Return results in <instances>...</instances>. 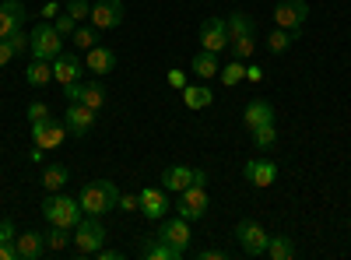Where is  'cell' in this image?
I'll use <instances>...</instances> for the list:
<instances>
[{"instance_id":"obj_1","label":"cell","mask_w":351,"mask_h":260,"mask_svg":"<svg viewBox=\"0 0 351 260\" xmlns=\"http://www.w3.org/2000/svg\"><path fill=\"white\" fill-rule=\"evenodd\" d=\"M84 215H106V211H116V204H120V187L109 183V180H88L77 193Z\"/></svg>"},{"instance_id":"obj_40","label":"cell","mask_w":351,"mask_h":260,"mask_svg":"<svg viewBox=\"0 0 351 260\" xmlns=\"http://www.w3.org/2000/svg\"><path fill=\"white\" fill-rule=\"evenodd\" d=\"M120 211H141V193H120Z\"/></svg>"},{"instance_id":"obj_48","label":"cell","mask_w":351,"mask_h":260,"mask_svg":"<svg viewBox=\"0 0 351 260\" xmlns=\"http://www.w3.org/2000/svg\"><path fill=\"white\" fill-rule=\"evenodd\" d=\"M193 183H197V187H208V172H204V169H193Z\"/></svg>"},{"instance_id":"obj_30","label":"cell","mask_w":351,"mask_h":260,"mask_svg":"<svg viewBox=\"0 0 351 260\" xmlns=\"http://www.w3.org/2000/svg\"><path fill=\"white\" fill-rule=\"evenodd\" d=\"M250 137H253V148H256V152H267V148H274V144H278V127H274V123L253 127Z\"/></svg>"},{"instance_id":"obj_25","label":"cell","mask_w":351,"mask_h":260,"mask_svg":"<svg viewBox=\"0 0 351 260\" xmlns=\"http://www.w3.org/2000/svg\"><path fill=\"white\" fill-rule=\"evenodd\" d=\"M193 74L197 78H204V81H208V78H218V71H221V64H218V53H211V49H200L197 56H193Z\"/></svg>"},{"instance_id":"obj_4","label":"cell","mask_w":351,"mask_h":260,"mask_svg":"<svg viewBox=\"0 0 351 260\" xmlns=\"http://www.w3.org/2000/svg\"><path fill=\"white\" fill-rule=\"evenodd\" d=\"M28 36H32V56H39V60H56L64 53V36L49 21H39Z\"/></svg>"},{"instance_id":"obj_46","label":"cell","mask_w":351,"mask_h":260,"mask_svg":"<svg viewBox=\"0 0 351 260\" xmlns=\"http://www.w3.org/2000/svg\"><path fill=\"white\" fill-rule=\"evenodd\" d=\"M95 257H99V260H120L123 253H120V250H109V246H102V250H99Z\"/></svg>"},{"instance_id":"obj_9","label":"cell","mask_w":351,"mask_h":260,"mask_svg":"<svg viewBox=\"0 0 351 260\" xmlns=\"http://www.w3.org/2000/svg\"><path fill=\"white\" fill-rule=\"evenodd\" d=\"M204 211H208V187H197V183H190V187L180 193V204H176V215H183L186 222H197V218H204Z\"/></svg>"},{"instance_id":"obj_50","label":"cell","mask_w":351,"mask_h":260,"mask_svg":"<svg viewBox=\"0 0 351 260\" xmlns=\"http://www.w3.org/2000/svg\"><path fill=\"white\" fill-rule=\"evenodd\" d=\"M348 233H351V218H348Z\"/></svg>"},{"instance_id":"obj_15","label":"cell","mask_w":351,"mask_h":260,"mask_svg":"<svg viewBox=\"0 0 351 260\" xmlns=\"http://www.w3.org/2000/svg\"><path fill=\"white\" fill-rule=\"evenodd\" d=\"M81 74H84V64H81L77 53H60V56L53 60V81L74 84V81H81Z\"/></svg>"},{"instance_id":"obj_42","label":"cell","mask_w":351,"mask_h":260,"mask_svg":"<svg viewBox=\"0 0 351 260\" xmlns=\"http://www.w3.org/2000/svg\"><path fill=\"white\" fill-rule=\"evenodd\" d=\"M14 60V49H11V43L8 39H0V67H8Z\"/></svg>"},{"instance_id":"obj_38","label":"cell","mask_w":351,"mask_h":260,"mask_svg":"<svg viewBox=\"0 0 351 260\" xmlns=\"http://www.w3.org/2000/svg\"><path fill=\"white\" fill-rule=\"evenodd\" d=\"M49 117H53V113H49L46 102H32V106H28V120H32V123H43V120H49Z\"/></svg>"},{"instance_id":"obj_37","label":"cell","mask_w":351,"mask_h":260,"mask_svg":"<svg viewBox=\"0 0 351 260\" xmlns=\"http://www.w3.org/2000/svg\"><path fill=\"white\" fill-rule=\"evenodd\" d=\"M53 28H56V32H60V36L67 39V36H74V28H77V21H74V18H71L67 11H60V14L53 18Z\"/></svg>"},{"instance_id":"obj_28","label":"cell","mask_w":351,"mask_h":260,"mask_svg":"<svg viewBox=\"0 0 351 260\" xmlns=\"http://www.w3.org/2000/svg\"><path fill=\"white\" fill-rule=\"evenodd\" d=\"M43 236H46V250H49V253H64V250L74 243L71 228H60V225H49V233H43Z\"/></svg>"},{"instance_id":"obj_11","label":"cell","mask_w":351,"mask_h":260,"mask_svg":"<svg viewBox=\"0 0 351 260\" xmlns=\"http://www.w3.org/2000/svg\"><path fill=\"white\" fill-rule=\"evenodd\" d=\"M172 208V200H169V190L165 187H144L141 190V215L144 218H152V222H162Z\"/></svg>"},{"instance_id":"obj_33","label":"cell","mask_w":351,"mask_h":260,"mask_svg":"<svg viewBox=\"0 0 351 260\" xmlns=\"http://www.w3.org/2000/svg\"><path fill=\"white\" fill-rule=\"evenodd\" d=\"M71 39H74L77 49H92V46L99 43V28H95V25H77Z\"/></svg>"},{"instance_id":"obj_45","label":"cell","mask_w":351,"mask_h":260,"mask_svg":"<svg viewBox=\"0 0 351 260\" xmlns=\"http://www.w3.org/2000/svg\"><path fill=\"white\" fill-rule=\"evenodd\" d=\"M60 14V4H56V0H46V8H43V18L49 21V18H56Z\"/></svg>"},{"instance_id":"obj_7","label":"cell","mask_w":351,"mask_h":260,"mask_svg":"<svg viewBox=\"0 0 351 260\" xmlns=\"http://www.w3.org/2000/svg\"><path fill=\"white\" fill-rule=\"evenodd\" d=\"M127 18V8H123V0H99V4H92V21L99 32H109V28H120Z\"/></svg>"},{"instance_id":"obj_19","label":"cell","mask_w":351,"mask_h":260,"mask_svg":"<svg viewBox=\"0 0 351 260\" xmlns=\"http://www.w3.org/2000/svg\"><path fill=\"white\" fill-rule=\"evenodd\" d=\"M14 246H18V260H39L46 253V236L32 228V233L14 236Z\"/></svg>"},{"instance_id":"obj_8","label":"cell","mask_w":351,"mask_h":260,"mask_svg":"<svg viewBox=\"0 0 351 260\" xmlns=\"http://www.w3.org/2000/svg\"><path fill=\"white\" fill-rule=\"evenodd\" d=\"M67 137V123L64 120H43V123H32V144L43 152H53V148H60Z\"/></svg>"},{"instance_id":"obj_17","label":"cell","mask_w":351,"mask_h":260,"mask_svg":"<svg viewBox=\"0 0 351 260\" xmlns=\"http://www.w3.org/2000/svg\"><path fill=\"white\" fill-rule=\"evenodd\" d=\"M84 71H92L95 78H106V74H112L116 71V49H109V46H92L88 49V60H84Z\"/></svg>"},{"instance_id":"obj_6","label":"cell","mask_w":351,"mask_h":260,"mask_svg":"<svg viewBox=\"0 0 351 260\" xmlns=\"http://www.w3.org/2000/svg\"><path fill=\"white\" fill-rule=\"evenodd\" d=\"M64 99L67 102H84L88 109H102L106 106V84L102 81H74V84H64Z\"/></svg>"},{"instance_id":"obj_31","label":"cell","mask_w":351,"mask_h":260,"mask_svg":"<svg viewBox=\"0 0 351 260\" xmlns=\"http://www.w3.org/2000/svg\"><path fill=\"white\" fill-rule=\"evenodd\" d=\"M225 25H228V43H232V39H243V36H250V32H256L253 21H250L246 14H232V18H225Z\"/></svg>"},{"instance_id":"obj_29","label":"cell","mask_w":351,"mask_h":260,"mask_svg":"<svg viewBox=\"0 0 351 260\" xmlns=\"http://www.w3.org/2000/svg\"><path fill=\"white\" fill-rule=\"evenodd\" d=\"M263 257H271V260H291L295 257V243H291L288 236H271L267 239V253Z\"/></svg>"},{"instance_id":"obj_14","label":"cell","mask_w":351,"mask_h":260,"mask_svg":"<svg viewBox=\"0 0 351 260\" xmlns=\"http://www.w3.org/2000/svg\"><path fill=\"white\" fill-rule=\"evenodd\" d=\"M243 176H246L253 187L267 190V187H274V180H278V165H274L271 158H250V162L243 165Z\"/></svg>"},{"instance_id":"obj_20","label":"cell","mask_w":351,"mask_h":260,"mask_svg":"<svg viewBox=\"0 0 351 260\" xmlns=\"http://www.w3.org/2000/svg\"><path fill=\"white\" fill-rule=\"evenodd\" d=\"M243 123L253 130V127H263V123H274V109L271 102H263V99H250L246 109H243Z\"/></svg>"},{"instance_id":"obj_12","label":"cell","mask_w":351,"mask_h":260,"mask_svg":"<svg viewBox=\"0 0 351 260\" xmlns=\"http://www.w3.org/2000/svg\"><path fill=\"white\" fill-rule=\"evenodd\" d=\"M200 46L211 49V53L228 49V25H225V18H204L200 21Z\"/></svg>"},{"instance_id":"obj_43","label":"cell","mask_w":351,"mask_h":260,"mask_svg":"<svg viewBox=\"0 0 351 260\" xmlns=\"http://www.w3.org/2000/svg\"><path fill=\"white\" fill-rule=\"evenodd\" d=\"M225 257H228V253H225V250H218V246L200 250V253H197V260H225Z\"/></svg>"},{"instance_id":"obj_47","label":"cell","mask_w":351,"mask_h":260,"mask_svg":"<svg viewBox=\"0 0 351 260\" xmlns=\"http://www.w3.org/2000/svg\"><path fill=\"white\" fill-rule=\"evenodd\" d=\"M246 81H253V84H256V81H263V71H260V67H253V64H246Z\"/></svg>"},{"instance_id":"obj_10","label":"cell","mask_w":351,"mask_h":260,"mask_svg":"<svg viewBox=\"0 0 351 260\" xmlns=\"http://www.w3.org/2000/svg\"><path fill=\"white\" fill-rule=\"evenodd\" d=\"M306 18H309V4H306V0H281V4L274 8L278 28H288V32H299V28L306 25Z\"/></svg>"},{"instance_id":"obj_36","label":"cell","mask_w":351,"mask_h":260,"mask_svg":"<svg viewBox=\"0 0 351 260\" xmlns=\"http://www.w3.org/2000/svg\"><path fill=\"white\" fill-rule=\"evenodd\" d=\"M64 11H67L77 25H81L84 18H92V4H88V0H67V8H64Z\"/></svg>"},{"instance_id":"obj_41","label":"cell","mask_w":351,"mask_h":260,"mask_svg":"<svg viewBox=\"0 0 351 260\" xmlns=\"http://www.w3.org/2000/svg\"><path fill=\"white\" fill-rule=\"evenodd\" d=\"M14 222L11 218H0V243H14Z\"/></svg>"},{"instance_id":"obj_44","label":"cell","mask_w":351,"mask_h":260,"mask_svg":"<svg viewBox=\"0 0 351 260\" xmlns=\"http://www.w3.org/2000/svg\"><path fill=\"white\" fill-rule=\"evenodd\" d=\"M0 260H18V246L14 243H0Z\"/></svg>"},{"instance_id":"obj_13","label":"cell","mask_w":351,"mask_h":260,"mask_svg":"<svg viewBox=\"0 0 351 260\" xmlns=\"http://www.w3.org/2000/svg\"><path fill=\"white\" fill-rule=\"evenodd\" d=\"M64 123H67V134H74V137H84L88 130L95 127V109H88L84 102H67Z\"/></svg>"},{"instance_id":"obj_35","label":"cell","mask_w":351,"mask_h":260,"mask_svg":"<svg viewBox=\"0 0 351 260\" xmlns=\"http://www.w3.org/2000/svg\"><path fill=\"white\" fill-rule=\"evenodd\" d=\"M8 43H11L14 56H18V53H32V36H28L25 28H18V32H11V36H8Z\"/></svg>"},{"instance_id":"obj_22","label":"cell","mask_w":351,"mask_h":260,"mask_svg":"<svg viewBox=\"0 0 351 260\" xmlns=\"http://www.w3.org/2000/svg\"><path fill=\"white\" fill-rule=\"evenodd\" d=\"M186 250H180V246H172V243H165V239H152V243H144L141 246V257L144 260H180Z\"/></svg>"},{"instance_id":"obj_2","label":"cell","mask_w":351,"mask_h":260,"mask_svg":"<svg viewBox=\"0 0 351 260\" xmlns=\"http://www.w3.org/2000/svg\"><path fill=\"white\" fill-rule=\"evenodd\" d=\"M39 208H43V218H46L49 225L71 228V233H74V225L84 218L81 200H74V197H67V193H49V197H43Z\"/></svg>"},{"instance_id":"obj_32","label":"cell","mask_w":351,"mask_h":260,"mask_svg":"<svg viewBox=\"0 0 351 260\" xmlns=\"http://www.w3.org/2000/svg\"><path fill=\"white\" fill-rule=\"evenodd\" d=\"M295 39H299V32H288V28H274V32L267 36V49H271V53H285Z\"/></svg>"},{"instance_id":"obj_27","label":"cell","mask_w":351,"mask_h":260,"mask_svg":"<svg viewBox=\"0 0 351 260\" xmlns=\"http://www.w3.org/2000/svg\"><path fill=\"white\" fill-rule=\"evenodd\" d=\"M218 78H221V84H225V88H236L239 81H246V60H236V56H232L228 64H221Z\"/></svg>"},{"instance_id":"obj_26","label":"cell","mask_w":351,"mask_h":260,"mask_svg":"<svg viewBox=\"0 0 351 260\" xmlns=\"http://www.w3.org/2000/svg\"><path fill=\"white\" fill-rule=\"evenodd\" d=\"M183 102H186V109H208L215 102V92L208 88V84H186V88H183Z\"/></svg>"},{"instance_id":"obj_39","label":"cell","mask_w":351,"mask_h":260,"mask_svg":"<svg viewBox=\"0 0 351 260\" xmlns=\"http://www.w3.org/2000/svg\"><path fill=\"white\" fill-rule=\"evenodd\" d=\"M165 81H169V88H176V92H183V88H186V74H183L180 67H172V71L165 74Z\"/></svg>"},{"instance_id":"obj_5","label":"cell","mask_w":351,"mask_h":260,"mask_svg":"<svg viewBox=\"0 0 351 260\" xmlns=\"http://www.w3.org/2000/svg\"><path fill=\"white\" fill-rule=\"evenodd\" d=\"M239 239V246H243V253L246 257H263L267 253V233H263V225L260 222H253V218H243L239 225H236V233H232Z\"/></svg>"},{"instance_id":"obj_34","label":"cell","mask_w":351,"mask_h":260,"mask_svg":"<svg viewBox=\"0 0 351 260\" xmlns=\"http://www.w3.org/2000/svg\"><path fill=\"white\" fill-rule=\"evenodd\" d=\"M228 49H232V56H236V60H250L253 49H256V32H250V36H243V39H232Z\"/></svg>"},{"instance_id":"obj_23","label":"cell","mask_w":351,"mask_h":260,"mask_svg":"<svg viewBox=\"0 0 351 260\" xmlns=\"http://www.w3.org/2000/svg\"><path fill=\"white\" fill-rule=\"evenodd\" d=\"M25 81L32 84V88H43V84L53 81V60H39V56H32L25 67Z\"/></svg>"},{"instance_id":"obj_21","label":"cell","mask_w":351,"mask_h":260,"mask_svg":"<svg viewBox=\"0 0 351 260\" xmlns=\"http://www.w3.org/2000/svg\"><path fill=\"white\" fill-rule=\"evenodd\" d=\"M190 183H193V169H190V165H169V169L162 172V187H165L169 193H183Z\"/></svg>"},{"instance_id":"obj_18","label":"cell","mask_w":351,"mask_h":260,"mask_svg":"<svg viewBox=\"0 0 351 260\" xmlns=\"http://www.w3.org/2000/svg\"><path fill=\"white\" fill-rule=\"evenodd\" d=\"M18 28H25V4L21 0H8V4H0V39H8Z\"/></svg>"},{"instance_id":"obj_49","label":"cell","mask_w":351,"mask_h":260,"mask_svg":"<svg viewBox=\"0 0 351 260\" xmlns=\"http://www.w3.org/2000/svg\"><path fill=\"white\" fill-rule=\"evenodd\" d=\"M43 155H46V152H43V148H36V144H32V152H28V162H43Z\"/></svg>"},{"instance_id":"obj_16","label":"cell","mask_w":351,"mask_h":260,"mask_svg":"<svg viewBox=\"0 0 351 260\" xmlns=\"http://www.w3.org/2000/svg\"><path fill=\"white\" fill-rule=\"evenodd\" d=\"M158 239H165V243H172V246L186 250V246H190V222H186L183 215H176V218H162Z\"/></svg>"},{"instance_id":"obj_24","label":"cell","mask_w":351,"mask_h":260,"mask_svg":"<svg viewBox=\"0 0 351 260\" xmlns=\"http://www.w3.org/2000/svg\"><path fill=\"white\" fill-rule=\"evenodd\" d=\"M67 180H71V172H67V165H60V162H53V165H46L43 169V187L49 190V193H60L64 187H67Z\"/></svg>"},{"instance_id":"obj_3","label":"cell","mask_w":351,"mask_h":260,"mask_svg":"<svg viewBox=\"0 0 351 260\" xmlns=\"http://www.w3.org/2000/svg\"><path fill=\"white\" fill-rule=\"evenodd\" d=\"M106 246V225L99 222V215H84L74 225V253L77 257H95Z\"/></svg>"}]
</instances>
